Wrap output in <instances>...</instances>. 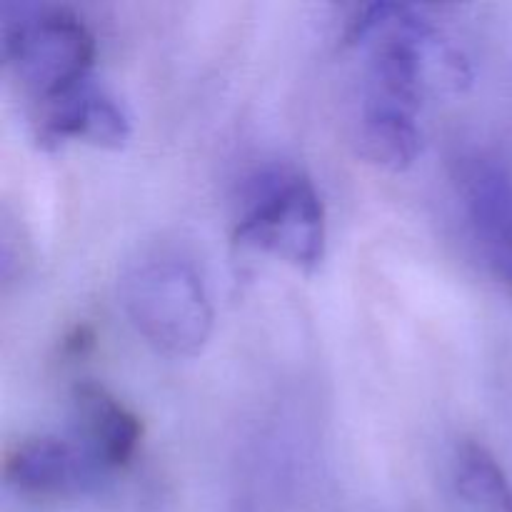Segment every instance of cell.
Segmentation results:
<instances>
[{
    "mask_svg": "<svg viewBox=\"0 0 512 512\" xmlns=\"http://www.w3.org/2000/svg\"><path fill=\"white\" fill-rule=\"evenodd\" d=\"M453 483L475 512H512V478L478 440H460L455 448Z\"/></svg>",
    "mask_w": 512,
    "mask_h": 512,
    "instance_id": "obj_9",
    "label": "cell"
},
{
    "mask_svg": "<svg viewBox=\"0 0 512 512\" xmlns=\"http://www.w3.org/2000/svg\"><path fill=\"white\" fill-rule=\"evenodd\" d=\"M3 60L23 93L35 105H45L88 83L95 38L73 10L30 5L5 15Z\"/></svg>",
    "mask_w": 512,
    "mask_h": 512,
    "instance_id": "obj_2",
    "label": "cell"
},
{
    "mask_svg": "<svg viewBox=\"0 0 512 512\" xmlns=\"http://www.w3.org/2000/svg\"><path fill=\"white\" fill-rule=\"evenodd\" d=\"M3 478L25 498L60 500L93 488L98 483V465L68 440L30 435L5 448Z\"/></svg>",
    "mask_w": 512,
    "mask_h": 512,
    "instance_id": "obj_5",
    "label": "cell"
},
{
    "mask_svg": "<svg viewBox=\"0 0 512 512\" xmlns=\"http://www.w3.org/2000/svg\"><path fill=\"white\" fill-rule=\"evenodd\" d=\"M120 303L135 333L168 358H193L213 335L208 288L198 268L175 253L135 260L120 280Z\"/></svg>",
    "mask_w": 512,
    "mask_h": 512,
    "instance_id": "obj_1",
    "label": "cell"
},
{
    "mask_svg": "<svg viewBox=\"0 0 512 512\" xmlns=\"http://www.w3.org/2000/svg\"><path fill=\"white\" fill-rule=\"evenodd\" d=\"M73 413L83 450L103 470H125L143 443L138 413L105 385L83 380L73 388Z\"/></svg>",
    "mask_w": 512,
    "mask_h": 512,
    "instance_id": "obj_7",
    "label": "cell"
},
{
    "mask_svg": "<svg viewBox=\"0 0 512 512\" xmlns=\"http://www.w3.org/2000/svg\"><path fill=\"white\" fill-rule=\"evenodd\" d=\"M235 238L293 268H318L328 245L325 205L313 180L298 168H270L248 188Z\"/></svg>",
    "mask_w": 512,
    "mask_h": 512,
    "instance_id": "obj_3",
    "label": "cell"
},
{
    "mask_svg": "<svg viewBox=\"0 0 512 512\" xmlns=\"http://www.w3.org/2000/svg\"><path fill=\"white\" fill-rule=\"evenodd\" d=\"M360 150L370 163L385 170L410 168L423 153V128L418 113L380 103H360L358 110Z\"/></svg>",
    "mask_w": 512,
    "mask_h": 512,
    "instance_id": "obj_8",
    "label": "cell"
},
{
    "mask_svg": "<svg viewBox=\"0 0 512 512\" xmlns=\"http://www.w3.org/2000/svg\"><path fill=\"white\" fill-rule=\"evenodd\" d=\"M130 115L118 98L103 85H78L70 93L38 105L35 135L40 145H60L68 140L98 145V148H120L130 138Z\"/></svg>",
    "mask_w": 512,
    "mask_h": 512,
    "instance_id": "obj_6",
    "label": "cell"
},
{
    "mask_svg": "<svg viewBox=\"0 0 512 512\" xmlns=\"http://www.w3.org/2000/svg\"><path fill=\"white\" fill-rule=\"evenodd\" d=\"M458 188L485 265L512 288V173L498 158L475 153L460 160Z\"/></svg>",
    "mask_w": 512,
    "mask_h": 512,
    "instance_id": "obj_4",
    "label": "cell"
}]
</instances>
